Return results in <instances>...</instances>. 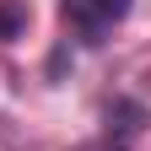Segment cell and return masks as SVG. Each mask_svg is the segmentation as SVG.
<instances>
[{
    "label": "cell",
    "instance_id": "cell-1",
    "mask_svg": "<svg viewBox=\"0 0 151 151\" xmlns=\"http://www.w3.org/2000/svg\"><path fill=\"white\" fill-rule=\"evenodd\" d=\"M135 0H65V22L86 38H103L113 22H124Z\"/></svg>",
    "mask_w": 151,
    "mask_h": 151
},
{
    "label": "cell",
    "instance_id": "cell-2",
    "mask_svg": "<svg viewBox=\"0 0 151 151\" xmlns=\"http://www.w3.org/2000/svg\"><path fill=\"white\" fill-rule=\"evenodd\" d=\"M27 27V0H0V38H16Z\"/></svg>",
    "mask_w": 151,
    "mask_h": 151
},
{
    "label": "cell",
    "instance_id": "cell-3",
    "mask_svg": "<svg viewBox=\"0 0 151 151\" xmlns=\"http://www.w3.org/2000/svg\"><path fill=\"white\" fill-rule=\"evenodd\" d=\"M86 151H119V146H86Z\"/></svg>",
    "mask_w": 151,
    "mask_h": 151
}]
</instances>
